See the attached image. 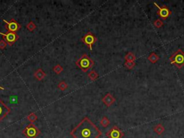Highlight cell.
Here are the masks:
<instances>
[{"label": "cell", "mask_w": 184, "mask_h": 138, "mask_svg": "<svg viewBox=\"0 0 184 138\" xmlns=\"http://www.w3.org/2000/svg\"><path fill=\"white\" fill-rule=\"evenodd\" d=\"M155 6L158 7V15L162 18V20H166L167 18L169 17L171 15V10L168 9V7L167 6H162V7H160L157 3L154 2L153 3Z\"/></svg>", "instance_id": "9c48e42d"}, {"label": "cell", "mask_w": 184, "mask_h": 138, "mask_svg": "<svg viewBox=\"0 0 184 138\" xmlns=\"http://www.w3.org/2000/svg\"><path fill=\"white\" fill-rule=\"evenodd\" d=\"M10 108L0 99V122L10 113Z\"/></svg>", "instance_id": "30bf717a"}, {"label": "cell", "mask_w": 184, "mask_h": 138, "mask_svg": "<svg viewBox=\"0 0 184 138\" xmlns=\"http://www.w3.org/2000/svg\"><path fill=\"white\" fill-rule=\"evenodd\" d=\"M58 89L61 91H65L67 88H68V84L65 82V81H61L58 84Z\"/></svg>", "instance_id": "ffe728a7"}, {"label": "cell", "mask_w": 184, "mask_h": 138, "mask_svg": "<svg viewBox=\"0 0 184 138\" xmlns=\"http://www.w3.org/2000/svg\"><path fill=\"white\" fill-rule=\"evenodd\" d=\"M106 136L108 138H122L125 134L119 127L114 125L106 133Z\"/></svg>", "instance_id": "ba28073f"}, {"label": "cell", "mask_w": 184, "mask_h": 138, "mask_svg": "<svg viewBox=\"0 0 184 138\" xmlns=\"http://www.w3.org/2000/svg\"><path fill=\"white\" fill-rule=\"evenodd\" d=\"M115 101H116L115 98L110 93H107V94L102 98V102H103V103L105 104L107 107H109L110 106L112 105V104L115 102Z\"/></svg>", "instance_id": "8fae6325"}, {"label": "cell", "mask_w": 184, "mask_h": 138, "mask_svg": "<svg viewBox=\"0 0 184 138\" xmlns=\"http://www.w3.org/2000/svg\"><path fill=\"white\" fill-rule=\"evenodd\" d=\"M89 78L90 79H91V81H95L96 80V79L99 78V74H98L97 73H96L95 70H91V72H89V73L88 75Z\"/></svg>", "instance_id": "ac0fdd59"}, {"label": "cell", "mask_w": 184, "mask_h": 138, "mask_svg": "<svg viewBox=\"0 0 184 138\" xmlns=\"http://www.w3.org/2000/svg\"><path fill=\"white\" fill-rule=\"evenodd\" d=\"M53 70H54V72L56 74L58 75L63 70V66H61V65H59V64H57V65L53 68Z\"/></svg>", "instance_id": "44dd1931"}, {"label": "cell", "mask_w": 184, "mask_h": 138, "mask_svg": "<svg viewBox=\"0 0 184 138\" xmlns=\"http://www.w3.org/2000/svg\"><path fill=\"white\" fill-rule=\"evenodd\" d=\"M41 132L35 125L30 123L22 130L23 135L27 138H37L40 135Z\"/></svg>", "instance_id": "277c9868"}, {"label": "cell", "mask_w": 184, "mask_h": 138, "mask_svg": "<svg viewBox=\"0 0 184 138\" xmlns=\"http://www.w3.org/2000/svg\"><path fill=\"white\" fill-rule=\"evenodd\" d=\"M96 40H97L96 37L93 33H91V32L86 34L81 38V41L89 47V49L90 50H92V47H93V44L96 42Z\"/></svg>", "instance_id": "52a82bcc"}, {"label": "cell", "mask_w": 184, "mask_h": 138, "mask_svg": "<svg viewBox=\"0 0 184 138\" xmlns=\"http://www.w3.org/2000/svg\"><path fill=\"white\" fill-rule=\"evenodd\" d=\"M125 58L126 60V61H132V62H135L136 60V56L133 53L129 52L126 56H125Z\"/></svg>", "instance_id": "2e32d148"}, {"label": "cell", "mask_w": 184, "mask_h": 138, "mask_svg": "<svg viewBox=\"0 0 184 138\" xmlns=\"http://www.w3.org/2000/svg\"><path fill=\"white\" fill-rule=\"evenodd\" d=\"M162 25H163V22H162V21L161 20L158 19L157 20L155 21L154 26L155 27H157V28H160V27H162Z\"/></svg>", "instance_id": "603a6c76"}, {"label": "cell", "mask_w": 184, "mask_h": 138, "mask_svg": "<svg viewBox=\"0 0 184 138\" xmlns=\"http://www.w3.org/2000/svg\"><path fill=\"white\" fill-rule=\"evenodd\" d=\"M76 65L84 72H87L94 66V61L87 54H84L76 62Z\"/></svg>", "instance_id": "7a4b0ae2"}, {"label": "cell", "mask_w": 184, "mask_h": 138, "mask_svg": "<svg viewBox=\"0 0 184 138\" xmlns=\"http://www.w3.org/2000/svg\"><path fill=\"white\" fill-rule=\"evenodd\" d=\"M135 66V62H132V61H126L125 63V66L128 69L134 68Z\"/></svg>", "instance_id": "7402d4cb"}, {"label": "cell", "mask_w": 184, "mask_h": 138, "mask_svg": "<svg viewBox=\"0 0 184 138\" xmlns=\"http://www.w3.org/2000/svg\"><path fill=\"white\" fill-rule=\"evenodd\" d=\"M171 63L175 65L178 68H181L184 66V53L182 50L178 49L173 56L170 57Z\"/></svg>", "instance_id": "3957f363"}, {"label": "cell", "mask_w": 184, "mask_h": 138, "mask_svg": "<svg viewBox=\"0 0 184 138\" xmlns=\"http://www.w3.org/2000/svg\"><path fill=\"white\" fill-rule=\"evenodd\" d=\"M0 89H1V90H4V88H3V87L0 86Z\"/></svg>", "instance_id": "d4e9b609"}, {"label": "cell", "mask_w": 184, "mask_h": 138, "mask_svg": "<svg viewBox=\"0 0 184 138\" xmlns=\"http://www.w3.org/2000/svg\"><path fill=\"white\" fill-rule=\"evenodd\" d=\"M148 59L152 63H155L159 60V56L155 53H152L149 56V57L148 58Z\"/></svg>", "instance_id": "5bb4252c"}, {"label": "cell", "mask_w": 184, "mask_h": 138, "mask_svg": "<svg viewBox=\"0 0 184 138\" xmlns=\"http://www.w3.org/2000/svg\"><path fill=\"white\" fill-rule=\"evenodd\" d=\"M110 124V121L107 116H103L100 122V125H102L103 127H107Z\"/></svg>", "instance_id": "e0dca14e"}, {"label": "cell", "mask_w": 184, "mask_h": 138, "mask_svg": "<svg viewBox=\"0 0 184 138\" xmlns=\"http://www.w3.org/2000/svg\"><path fill=\"white\" fill-rule=\"evenodd\" d=\"M153 130H154V132L156 133V134L158 135H162V133L164 132V131H165V128H164V127L162 126L161 124H158L157 125H155V126L154 127Z\"/></svg>", "instance_id": "4fadbf2b"}, {"label": "cell", "mask_w": 184, "mask_h": 138, "mask_svg": "<svg viewBox=\"0 0 184 138\" xmlns=\"http://www.w3.org/2000/svg\"><path fill=\"white\" fill-rule=\"evenodd\" d=\"M27 119L28 121H30L32 124H33L38 120V116H37V115L35 112H32L27 116Z\"/></svg>", "instance_id": "9a60e30c"}, {"label": "cell", "mask_w": 184, "mask_h": 138, "mask_svg": "<svg viewBox=\"0 0 184 138\" xmlns=\"http://www.w3.org/2000/svg\"><path fill=\"white\" fill-rule=\"evenodd\" d=\"M34 76L36 79H38V81H42L43 79H45L46 76V73L41 68L38 69L35 72Z\"/></svg>", "instance_id": "7c38bea8"}, {"label": "cell", "mask_w": 184, "mask_h": 138, "mask_svg": "<svg viewBox=\"0 0 184 138\" xmlns=\"http://www.w3.org/2000/svg\"><path fill=\"white\" fill-rule=\"evenodd\" d=\"M3 22H4V27H5L7 32L16 33L17 31L20 30V29L21 28V24L14 19H11L10 21H7L4 20Z\"/></svg>", "instance_id": "5b68a950"}, {"label": "cell", "mask_w": 184, "mask_h": 138, "mask_svg": "<svg viewBox=\"0 0 184 138\" xmlns=\"http://www.w3.org/2000/svg\"><path fill=\"white\" fill-rule=\"evenodd\" d=\"M0 35L3 38V40L7 43V45H12L18 39L19 35L17 33H12V32H7L6 33H3L0 32Z\"/></svg>", "instance_id": "8992f818"}, {"label": "cell", "mask_w": 184, "mask_h": 138, "mask_svg": "<svg viewBox=\"0 0 184 138\" xmlns=\"http://www.w3.org/2000/svg\"><path fill=\"white\" fill-rule=\"evenodd\" d=\"M70 135L73 138H99L102 132L88 117H84Z\"/></svg>", "instance_id": "6da1fadb"}, {"label": "cell", "mask_w": 184, "mask_h": 138, "mask_svg": "<svg viewBox=\"0 0 184 138\" xmlns=\"http://www.w3.org/2000/svg\"><path fill=\"white\" fill-rule=\"evenodd\" d=\"M7 43L4 40H0V50H4L7 47Z\"/></svg>", "instance_id": "cb8c5ba5"}, {"label": "cell", "mask_w": 184, "mask_h": 138, "mask_svg": "<svg viewBox=\"0 0 184 138\" xmlns=\"http://www.w3.org/2000/svg\"><path fill=\"white\" fill-rule=\"evenodd\" d=\"M26 27H27V29L28 31L33 32V31H34L35 29H36L37 26H36V24H35L33 22H30L28 23V24H27Z\"/></svg>", "instance_id": "d6986e66"}]
</instances>
